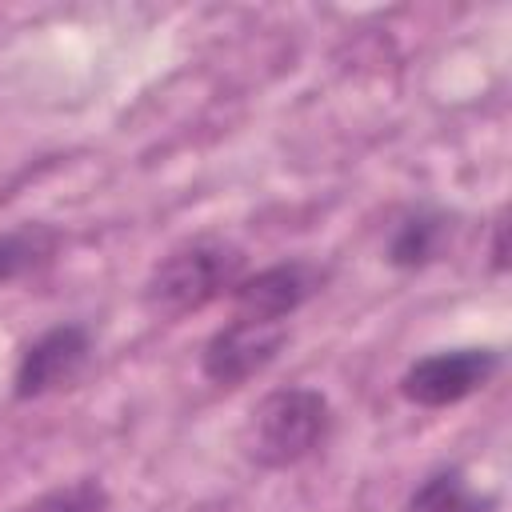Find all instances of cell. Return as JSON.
Here are the masks:
<instances>
[{
  "label": "cell",
  "instance_id": "obj_6",
  "mask_svg": "<svg viewBox=\"0 0 512 512\" xmlns=\"http://www.w3.org/2000/svg\"><path fill=\"white\" fill-rule=\"evenodd\" d=\"M324 272L308 260H280L260 268L256 276H240L236 288L228 292L232 300V316L236 320H268V324H284L316 288H320Z\"/></svg>",
  "mask_w": 512,
  "mask_h": 512
},
{
  "label": "cell",
  "instance_id": "obj_3",
  "mask_svg": "<svg viewBox=\"0 0 512 512\" xmlns=\"http://www.w3.org/2000/svg\"><path fill=\"white\" fill-rule=\"evenodd\" d=\"M500 368V356L492 348H456V352H432L408 364L400 376V396L416 408H448L480 392Z\"/></svg>",
  "mask_w": 512,
  "mask_h": 512
},
{
  "label": "cell",
  "instance_id": "obj_1",
  "mask_svg": "<svg viewBox=\"0 0 512 512\" xmlns=\"http://www.w3.org/2000/svg\"><path fill=\"white\" fill-rule=\"evenodd\" d=\"M244 272V252L220 236H196L156 260L144 280V308L164 320L192 316L228 296Z\"/></svg>",
  "mask_w": 512,
  "mask_h": 512
},
{
  "label": "cell",
  "instance_id": "obj_7",
  "mask_svg": "<svg viewBox=\"0 0 512 512\" xmlns=\"http://www.w3.org/2000/svg\"><path fill=\"white\" fill-rule=\"evenodd\" d=\"M56 248H60V236L48 224H20L0 232V284L36 276L44 264H52Z\"/></svg>",
  "mask_w": 512,
  "mask_h": 512
},
{
  "label": "cell",
  "instance_id": "obj_9",
  "mask_svg": "<svg viewBox=\"0 0 512 512\" xmlns=\"http://www.w3.org/2000/svg\"><path fill=\"white\" fill-rule=\"evenodd\" d=\"M404 512H488V500L472 492L456 468H444V472H432L404 500Z\"/></svg>",
  "mask_w": 512,
  "mask_h": 512
},
{
  "label": "cell",
  "instance_id": "obj_8",
  "mask_svg": "<svg viewBox=\"0 0 512 512\" xmlns=\"http://www.w3.org/2000/svg\"><path fill=\"white\" fill-rule=\"evenodd\" d=\"M444 236H448V220L440 212H428V208L408 212L396 224L392 240H388V264H396V268H424L444 248Z\"/></svg>",
  "mask_w": 512,
  "mask_h": 512
},
{
  "label": "cell",
  "instance_id": "obj_2",
  "mask_svg": "<svg viewBox=\"0 0 512 512\" xmlns=\"http://www.w3.org/2000/svg\"><path fill=\"white\" fill-rule=\"evenodd\" d=\"M332 436V404L316 388L268 392L244 424V456L260 468H292L324 448Z\"/></svg>",
  "mask_w": 512,
  "mask_h": 512
},
{
  "label": "cell",
  "instance_id": "obj_10",
  "mask_svg": "<svg viewBox=\"0 0 512 512\" xmlns=\"http://www.w3.org/2000/svg\"><path fill=\"white\" fill-rule=\"evenodd\" d=\"M20 512H108V492L100 480H72V484H56L48 492H40L36 500H28Z\"/></svg>",
  "mask_w": 512,
  "mask_h": 512
},
{
  "label": "cell",
  "instance_id": "obj_11",
  "mask_svg": "<svg viewBox=\"0 0 512 512\" xmlns=\"http://www.w3.org/2000/svg\"><path fill=\"white\" fill-rule=\"evenodd\" d=\"M504 264H508V256H504V220H496V228H492V268L504 272Z\"/></svg>",
  "mask_w": 512,
  "mask_h": 512
},
{
  "label": "cell",
  "instance_id": "obj_4",
  "mask_svg": "<svg viewBox=\"0 0 512 512\" xmlns=\"http://www.w3.org/2000/svg\"><path fill=\"white\" fill-rule=\"evenodd\" d=\"M288 324H268V320H228L216 328L200 352V368L212 384L236 388L252 376H260L284 348Z\"/></svg>",
  "mask_w": 512,
  "mask_h": 512
},
{
  "label": "cell",
  "instance_id": "obj_5",
  "mask_svg": "<svg viewBox=\"0 0 512 512\" xmlns=\"http://www.w3.org/2000/svg\"><path fill=\"white\" fill-rule=\"evenodd\" d=\"M92 352V336L84 324H56L48 332H40L32 344H24L16 372H12V392L20 400H36L48 396L56 388H68Z\"/></svg>",
  "mask_w": 512,
  "mask_h": 512
}]
</instances>
